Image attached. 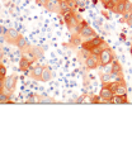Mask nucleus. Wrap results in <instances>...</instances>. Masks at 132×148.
Here are the masks:
<instances>
[{
	"instance_id": "obj_13",
	"label": "nucleus",
	"mask_w": 132,
	"mask_h": 148,
	"mask_svg": "<svg viewBox=\"0 0 132 148\" xmlns=\"http://www.w3.org/2000/svg\"><path fill=\"white\" fill-rule=\"evenodd\" d=\"M15 46L18 47V48L20 49V51H24V49L28 48V47H29L30 45H29L28 39H27L24 36H22V34H20V36H19V38L17 39V42H15Z\"/></svg>"
},
{
	"instance_id": "obj_27",
	"label": "nucleus",
	"mask_w": 132,
	"mask_h": 148,
	"mask_svg": "<svg viewBox=\"0 0 132 148\" xmlns=\"http://www.w3.org/2000/svg\"><path fill=\"white\" fill-rule=\"evenodd\" d=\"M84 99H85V95H81L79 99L76 100V103H83V101H84Z\"/></svg>"
},
{
	"instance_id": "obj_4",
	"label": "nucleus",
	"mask_w": 132,
	"mask_h": 148,
	"mask_svg": "<svg viewBox=\"0 0 132 148\" xmlns=\"http://www.w3.org/2000/svg\"><path fill=\"white\" fill-rule=\"evenodd\" d=\"M114 94L113 91H111L108 87H104L102 86L100 89V92H99V96L102 99V103H107V104H111L112 101H113V97H114Z\"/></svg>"
},
{
	"instance_id": "obj_2",
	"label": "nucleus",
	"mask_w": 132,
	"mask_h": 148,
	"mask_svg": "<svg viewBox=\"0 0 132 148\" xmlns=\"http://www.w3.org/2000/svg\"><path fill=\"white\" fill-rule=\"evenodd\" d=\"M17 81H18V77L17 75H10V76H6L4 79V91L9 95H12L15 90V86H17Z\"/></svg>"
},
{
	"instance_id": "obj_31",
	"label": "nucleus",
	"mask_w": 132,
	"mask_h": 148,
	"mask_svg": "<svg viewBox=\"0 0 132 148\" xmlns=\"http://www.w3.org/2000/svg\"><path fill=\"white\" fill-rule=\"evenodd\" d=\"M0 91H3V90H1V89H0Z\"/></svg>"
},
{
	"instance_id": "obj_15",
	"label": "nucleus",
	"mask_w": 132,
	"mask_h": 148,
	"mask_svg": "<svg viewBox=\"0 0 132 148\" xmlns=\"http://www.w3.org/2000/svg\"><path fill=\"white\" fill-rule=\"evenodd\" d=\"M111 65H112V72L118 73V75H123V70H122V66H121V63L118 60L114 58Z\"/></svg>"
},
{
	"instance_id": "obj_7",
	"label": "nucleus",
	"mask_w": 132,
	"mask_h": 148,
	"mask_svg": "<svg viewBox=\"0 0 132 148\" xmlns=\"http://www.w3.org/2000/svg\"><path fill=\"white\" fill-rule=\"evenodd\" d=\"M85 66H86L88 70H95V69H98V67L100 66L99 57L89 53V55L86 56V58H85Z\"/></svg>"
},
{
	"instance_id": "obj_21",
	"label": "nucleus",
	"mask_w": 132,
	"mask_h": 148,
	"mask_svg": "<svg viewBox=\"0 0 132 148\" xmlns=\"http://www.w3.org/2000/svg\"><path fill=\"white\" fill-rule=\"evenodd\" d=\"M10 95L9 94H6L4 90L3 91H0V104H4V103H10Z\"/></svg>"
},
{
	"instance_id": "obj_25",
	"label": "nucleus",
	"mask_w": 132,
	"mask_h": 148,
	"mask_svg": "<svg viewBox=\"0 0 132 148\" xmlns=\"http://www.w3.org/2000/svg\"><path fill=\"white\" fill-rule=\"evenodd\" d=\"M103 67V72H107V73H111L112 72V65H106V66H102Z\"/></svg>"
},
{
	"instance_id": "obj_17",
	"label": "nucleus",
	"mask_w": 132,
	"mask_h": 148,
	"mask_svg": "<svg viewBox=\"0 0 132 148\" xmlns=\"http://www.w3.org/2000/svg\"><path fill=\"white\" fill-rule=\"evenodd\" d=\"M113 104H128V97H127V94L126 95H114L113 97Z\"/></svg>"
},
{
	"instance_id": "obj_19",
	"label": "nucleus",
	"mask_w": 132,
	"mask_h": 148,
	"mask_svg": "<svg viewBox=\"0 0 132 148\" xmlns=\"http://www.w3.org/2000/svg\"><path fill=\"white\" fill-rule=\"evenodd\" d=\"M117 95H126L127 94V85H126V82H121L120 85H118V89H117Z\"/></svg>"
},
{
	"instance_id": "obj_10",
	"label": "nucleus",
	"mask_w": 132,
	"mask_h": 148,
	"mask_svg": "<svg viewBox=\"0 0 132 148\" xmlns=\"http://www.w3.org/2000/svg\"><path fill=\"white\" fill-rule=\"evenodd\" d=\"M79 34L81 38H84V39H89V38H93V37H95L97 36V33L94 32V29L91 28V27L89 25H85L83 29L79 32Z\"/></svg>"
},
{
	"instance_id": "obj_29",
	"label": "nucleus",
	"mask_w": 132,
	"mask_h": 148,
	"mask_svg": "<svg viewBox=\"0 0 132 148\" xmlns=\"http://www.w3.org/2000/svg\"><path fill=\"white\" fill-rule=\"evenodd\" d=\"M3 57H4V53H3V51H1V49H0V61H1V60H3Z\"/></svg>"
},
{
	"instance_id": "obj_26",
	"label": "nucleus",
	"mask_w": 132,
	"mask_h": 148,
	"mask_svg": "<svg viewBox=\"0 0 132 148\" xmlns=\"http://www.w3.org/2000/svg\"><path fill=\"white\" fill-rule=\"evenodd\" d=\"M0 89L4 90V79H1V77H0Z\"/></svg>"
},
{
	"instance_id": "obj_23",
	"label": "nucleus",
	"mask_w": 132,
	"mask_h": 148,
	"mask_svg": "<svg viewBox=\"0 0 132 148\" xmlns=\"http://www.w3.org/2000/svg\"><path fill=\"white\" fill-rule=\"evenodd\" d=\"M0 77L1 79H5L6 77V67L3 63H0Z\"/></svg>"
},
{
	"instance_id": "obj_22",
	"label": "nucleus",
	"mask_w": 132,
	"mask_h": 148,
	"mask_svg": "<svg viewBox=\"0 0 132 148\" xmlns=\"http://www.w3.org/2000/svg\"><path fill=\"white\" fill-rule=\"evenodd\" d=\"M38 97V103H48V104H53L55 100L52 97H48V96H37Z\"/></svg>"
},
{
	"instance_id": "obj_11",
	"label": "nucleus",
	"mask_w": 132,
	"mask_h": 148,
	"mask_svg": "<svg viewBox=\"0 0 132 148\" xmlns=\"http://www.w3.org/2000/svg\"><path fill=\"white\" fill-rule=\"evenodd\" d=\"M45 8L52 13H59L60 14V0H47Z\"/></svg>"
},
{
	"instance_id": "obj_8",
	"label": "nucleus",
	"mask_w": 132,
	"mask_h": 148,
	"mask_svg": "<svg viewBox=\"0 0 132 148\" xmlns=\"http://www.w3.org/2000/svg\"><path fill=\"white\" fill-rule=\"evenodd\" d=\"M19 33L17 29H13V28H9V29H6V32L4 33V37H5V41L10 43V45H15V42H17V39L19 38Z\"/></svg>"
},
{
	"instance_id": "obj_9",
	"label": "nucleus",
	"mask_w": 132,
	"mask_h": 148,
	"mask_svg": "<svg viewBox=\"0 0 132 148\" xmlns=\"http://www.w3.org/2000/svg\"><path fill=\"white\" fill-rule=\"evenodd\" d=\"M43 69L45 66H41V65H36L30 69L29 71V77L30 79H35V80H41V76H42V72H43Z\"/></svg>"
},
{
	"instance_id": "obj_18",
	"label": "nucleus",
	"mask_w": 132,
	"mask_h": 148,
	"mask_svg": "<svg viewBox=\"0 0 132 148\" xmlns=\"http://www.w3.org/2000/svg\"><path fill=\"white\" fill-rule=\"evenodd\" d=\"M108 47H109V46H108L106 42H103V43H102L100 46H98L97 48H94V49H93V51H91L90 53H91V55H94V56H98V57H99V55H100V53L103 52V51H104V49H106V48H108Z\"/></svg>"
},
{
	"instance_id": "obj_20",
	"label": "nucleus",
	"mask_w": 132,
	"mask_h": 148,
	"mask_svg": "<svg viewBox=\"0 0 132 148\" xmlns=\"http://www.w3.org/2000/svg\"><path fill=\"white\" fill-rule=\"evenodd\" d=\"M99 77H100L102 84H107V82L112 81V80H111V73H107V72H103V71H102V72L99 73Z\"/></svg>"
},
{
	"instance_id": "obj_12",
	"label": "nucleus",
	"mask_w": 132,
	"mask_h": 148,
	"mask_svg": "<svg viewBox=\"0 0 132 148\" xmlns=\"http://www.w3.org/2000/svg\"><path fill=\"white\" fill-rule=\"evenodd\" d=\"M32 62H33L32 58H29V57H27V56H22L19 60V70L23 72L27 71L30 67V65H32Z\"/></svg>"
},
{
	"instance_id": "obj_30",
	"label": "nucleus",
	"mask_w": 132,
	"mask_h": 148,
	"mask_svg": "<svg viewBox=\"0 0 132 148\" xmlns=\"http://www.w3.org/2000/svg\"><path fill=\"white\" fill-rule=\"evenodd\" d=\"M128 13H131V14H132V3H131V5H130V9H128Z\"/></svg>"
},
{
	"instance_id": "obj_6",
	"label": "nucleus",
	"mask_w": 132,
	"mask_h": 148,
	"mask_svg": "<svg viewBox=\"0 0 132 148\" xmlns=\"http://www.w3.org/2000/svg\"><path fill=\"white\" fill-rule=\"evenodd\" d=\"M130 5H131L130 1H127V0H123V1L117 3L116 6L113 8V10H112V12L116 13V14H120V15H124L126 13H128Z\"/></svg>"
},
{
	"instance_id": "obj_5",
	"label": "nucleus",
	"mask_w": 132,
	"mask_h": 148,
	"mask_svg": "<svg viewBox=\"0 0 132 148\" xmlns=\"http://www.w3.org/2000/svg\"><path fill=\"white\" fill-rule=\"evenodd\" d=\"M26 53L29 56V58L32 60H39L43 57V49L41 47H32L29 46L27 49H24Z\"/></svg>"
},
{
	"instance_id": "obj_16",
	"label": "nucleus",
	"mask_w": 132,
	"mask_h": 148,
	"mask_svg": "<svg viewBox=\"0 0 132 148\" xmlns=\"http://www.w3.org/2000/svg\"><path fill=\"white\" fill-rule=\"evenodd\" d=\"M52 80V72H51V70L48 67H45L43 69V72H42V76H41V81H51Z\"/></svg>"
},
{
	"instance_id": "obj_3",
	"label": "nucleus",
	"mask_w": 132,
	"mask_h": 148,
	"mask_svg": "<svg viewBox=\"0 0 132 148\" xmlns=\"http://www.w3.org/2000/svg\"><path fill=\"white\" fill-rule=\"evenodd\" d=\"M116 58L114 57V53L113 51L108 47V48H106L103 52L99 55V63L100 66H106V65H109V63L113 62V60Z\"/></svg>"
},
{
	"instance_id": "obj_24",
	"label": "nucleus",
	"mask_w": 132,
	"mask_h": 148,
	"mask_svg": "<svg viewBox=\"0 0 132 148\" xmlns=\"http://www.w3.org/2000/svg\"><path fill=\"white\" fill-rule=\"evenodd\" d=\"M90 103H91V104H95V103L98 104V103H102L100 96H99V95H98V96H97V95H91V96H90Z\"/></svg>"
},
{
	"instance_id": "obj_14",
	"label": "nucleus",
	"mask_w": 132,
	"mask_h": 148,
	"mask_svg": "<svg viewBox=\"0 0 132 148\" xmlns=\"http://www.w3.org/2000/svg\"><path fill=\"white\" fill-rule=\"evenodd\" d=\"M81 37L79 33H74L73 36H71L70 38V46L71 47H77V46H81V43H83V41H81Z\"/></svg>"
},
{
	"instance_id": "obj_28",
	"label": "nucleus",
	"mask_w": 132,
	"mask_h": 148,
	"mask_svg": "<svg viewBox=\"0 0 132 148\" xmlns=\"http://www.w3.org/2000/svg\"><path fill=\"white\" fill-rule=\"evenodd\" d=\"M5 32H6V29L4 28V27H1V25H0V33H3V34H4Z\"/></svg>"
},
{
	"instance_id": "obj_1",
	"label": "nucleus",
	"mask_w": 132,
	"mask_h": 148,
	"mask_svg": "<svg viewBox=\"0 0 132 148\" xmlns=\"http://www.w3.org/2000/svg\"><path fill=\"white\" fill-rule=\"evenodd\" d=\"M104 41L100 38V37H93V38H89L86 39V41H84L83 43H81V49H84V51L86 52H91L94 48H97L98 46H100L102 43H103Z\"/></svg>"
}]
</instances>
